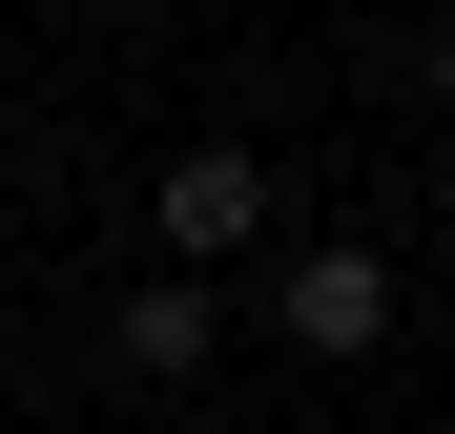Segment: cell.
I'll return each mask as SVG.
<instances>
[{"instance_id": "cell-1", "label": "cell", "mask_w": 455, "mask_h": 434, "mask_svg": "<svg viewBox=\"0 0 455 434\" xmlns=\"http://www.w3.org/2000/svg\"><path fill=\"white\" fill-rule=\"evenodd\" d=\"M269 331L311 351V373H372V351H394V249H352V228L269 249Z\"/></svg>"}, {"instance_id": "cell-2", "label": "cell", "mask_w": 455, "mask_h": 434, "mask_svg": "<svg viewBox=\"0 0 455 434\" xmlns=\"http://www.w3.org/2000/svg\"><path fill=\"white\" fill-rule=\"evenodd\" d=\"M269 228H290L269 207V145H187V166L145 186V249L166 269H269Z\"/></svg>"}, {"instance_id": "cell-3", "label": "cell", "mask_w": 455, "mask_h": 434, "mask_svg": "<svg viewBox=\"0 0 455 434\" xmlns=\"http://www.w3.org/2000/svg\"><path fill=\"white\" fill-rule=\"evenodd\" d=\"M207 331H228V311H207V269H124V289H104V351H124L145 393H187V373H207Z\"/></svg>"}, {"instance_id": "cell-4", "label": "cell", "mask_w": 455, "mask_h": 434, "mask_svg": "<svg viewBox=\"0 0 455 434\" xmlns=\"http://www.w3.org/2000/svg\"><path fill=\"white\" fill-rule=\"evenodd\" d=\"M414 83H435V104H455V0H435V42H414Z\"/></svg>"}]
</instances>
